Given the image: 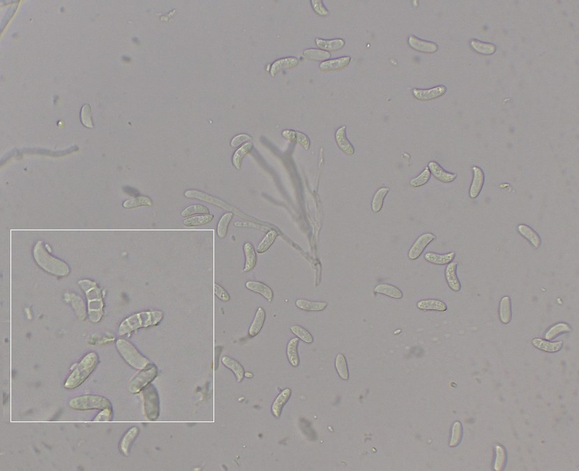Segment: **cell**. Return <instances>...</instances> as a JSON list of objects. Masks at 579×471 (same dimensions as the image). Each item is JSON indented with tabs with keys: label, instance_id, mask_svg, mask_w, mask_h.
<instances>
[{
	"label": "cell",
	"instance_id": "6da1fadb",
	"mask_svg": "<svg viewBox=\"0 0 579 471\" xmlns=\"http://www.w3.org/2000/svg\"><path fill=\"white\" fill-rule=\"evenodd\" d=\"M97 362L98 356L96 353H91L87 355L69 376L64 384L65 388L72 390L80 386L93 373Z\"/></svg>",
	"mask_w": 579,
	"mask_h": 471
},
{
	"label": "cell",
	"instance_id": "7a4b0ae2",
	"mask_svg": "<svg viewBox=\"0 0 579 471\" xmlns=\"http://www.w3.org/2000/svg\"><path fill=\"white\" fill-rule=\"evenodd\" d=\"M162 319L163 313L160 311H148L135 314L122 322L119 328V334L124 335L140 327L156 325Z\"/></svg>",
	"mask_w": 579,
	"mask_h": 471
},
{
	"label": "cell",
	"instance_id": "3957f363",
	"mask_svg": "<svg viewBox=\"0 0 579 471\" xmlns=\"http://www.w3.org/2000/svg\"><path fill=\"white\" fill-rule=\"evenodd\" d=\"M69 407L79 411L112 409L111 402L107 398L98 395H85L71 400Z\"/></svg>",
	"mask_w": 579,
	"mask_h": 471
},
{
	"label": "cell",
	"instance_id": "277c9868",
	"mask_svg": "<svg viewBox=\"0 0 579 471\" xmlns=\"http://www.w3.org/2000/svg\"><path fill=\"white\" fill-rule=\"evenodd\" d=\"M117 346L122 357L131 367L139 370H143L149 367V361L143 357L129 342L119 340Z\"/></svg>",
	"mask_w": 579,
	"mask_h": 471
},
{
	"label": "cell",
	"instance_id": "5b68a950",
	"mask_svg": "<svg viewBox=\"0 0 579 471\" xmlns=\"http://www.w3.org/2000/svg\"><path fill=\"white\" fill-rule=\"evenodd\" d=\"M145 415L151 421L156 420L160 414L159 394L154 385H149L143 390Z\"/></svg>",
	"mask_w": 579,
	"mask_h": 471
},
{
	"label": "cell",
	"instance_id": "8992f818",
	"mask_svg": "<svg viewBox=\"0 0 579 471\" xmlns=\"http://www.w3.org/2000/svg\"><path fill=\"white\" fill-rule=\"evenodd\" d=\"M158 375V369L156 366L151 365V367L143 369L141 372L137 374L131 381L130 391L131 393H138L143 390L145 387L153 380L156 378Z\"/></svg>",
	"mask_w": 579,
	"mask_h": 471
},
{
	"label": "cell",
	"instance_id": "52a82bcc",
	"mask_svg": "<svg viewBox=\"0 0 579 471\" xmlns=\"http://www.w3.org/2000/svg\"><path fill=\"white\" fill-rule=\"evenodd\" d=\"M435 239V235L432 233H425L419 236L409 250V255H408L409 259L411 260L418 259L421 254L423 253L426 247Z\"/></svg>",
	"mask_w": 579,
	"mask_h": 471
},
{
	"label": "cell",
	"instance_id": "ba28073f",
	"mask_svg": "<svg viewBox=\"0 0 579 471\" xmlns=\"http://www.w3.org/2000/svg\"><path fill=\"white\" fill-rule=\"evenodd\" d=\"M472 170L473 176H472V181L471 183L470 191H469V196L472 199H475L480 194L482 188H483L484 183H485V173L478 166L472 167Z\"/></svg>",
	"mask_w": 579,
	"mask_h": 471
},
{
	"label": "cell",
	"instance_id": "9c48e42d",
	"mask_svg": "<svg viewBox=\"0 0 579 471\" xmlns=\"http://www.w3.org/2000/svg\"><path fill=\"white\" fill-rule=\"evenodd\" d=\"M447 88L445 86H438L436 88L429 89V90H421V89H414L413 95L416 99L419 101H430L443 96L446 93Z\"/></svg>",
	"mask_w": 579,
	"mask_h": 471
},
{
	"label": "cell",
	"instance_id": "30bf717a",
	"mask_svg": "<svg viewBox=\"0 0 579 471\" xmlns=\"http://www.w3.org/2000/svg\"><path fill=\"white\" fill-rule=\"evenodd\" d=\"M428 168L430 169V173L433 175V177L436 180H438V181L443 182V183H451L457 177L456 174L451 173V172L445 170L435 161H430V164H429Z\"/></svg>",
	"mask_w": 579,
	"mask_h": 471
},
{
	"label": "cell",
	"instance_id": "8fae6325",
	"mask_svg": "<svg viewBox=\"0 0 579 471\" xmlns=\"http://www.w3.org/2000/svg\"><path fill=\"white\" fill-rule=\"evenodd\" d=\"M351 58L350 57H342L335 59L324 61L320 63L319 67L320 70L325 72H337L342 70L349 65Z\"/></svg>",
	"mask_w": 579,
	"mask_h": 471
},
{
	"label": "cell",
	"instance_id": "7c38bea8",
	"mask_svg": "<svg viewBox=\"0 0 579 471\" xmlns=\"http://www.w3.org/2000/svg\"><path fill=\"white\" fill-rule=\"evenodd\" d=\"M409 43L411 48L419 52L425 53H433L438 50V45L433 42L424 41L417 37H409Z\"/></svg>",
	"mask_w": 579,
	"mask_h": 471
},
{
	"label": "cell",
	"instance_id": "4fadbf2b",
	"mask_svg": "<svg viewBox=\"0 0 579 471\" xmlns=\"http://www.w3.org/2000/svg\"><path fill=\"white\" fill-rule=\"evenodd\" d=\"M445 278L447 283L453 291L459 292L461 289L460 281L457 277V264L451 262L445 269Z\"/></svg>",
	"mask_w": 579,
	"mask_h": 471
},
{
	"label": "cell",
	"instance_id": "5bb4252c",
	"mask_svg": "<svg viewBox=\"0 0 579 471\" xmlns=\"http://www.w3.org/2000/svg\"><path fill=\"white\" fill-rule=\"evenodd\" d=\"M335 138L337 145L338 148L341 150L345 154L348 156L353 155L355 153V149L353 148V145L350 143L349 140L347 138L346 135V127H341L336 131L335 133Z\"/></svg>",
	"mask_w": 579,
	"mask_h": 471
},
{
	"label": "cell",
	"instance_id": "9a60e30c",
	"mask_svg": "<svg viewBox=\"0 0 579 471\" xmlns=\"http://www.w3.org/2000/svg\"><path fill=\"white\" fill-rule=\"evenodd\" d=\"M532 344L538 349L548 353L559 352L563 347L562 341L550 342L540 338L533 339Z\"/></svg>",
	"mask_w": 579,
	"mask_h": 471
},
{
	"label": "cell",
	"instance_id": "2e32d148",
	"mask_svg": "<svg viewBox=\"0 0 579 471\" xmlns=\"http://www.w3.org/2000/svg\"><path fill=\"white\" fill-rule=\"evenodd\" d=\"M518 230H519V233L526 239L535 249H539L541 246V238L531 227L525 225V224H521L518 226Z\"/></svg>",
	"mask_w": 579,
	"mask_h": 471
},
{
	"label": "cell",
	"instance_id": "e0dca14e",
	"mask_svg": "<svg viewBox=\"0 0 579 471\" xmlns=\"http://www.w3.org/2000/svg\"><path fill=\"white\" fill-rule=\"evenodd\" d=\"M246 287L247 289L262 295L268 301H272L273 299V291L268 285L264 284L263 283L249 281V282H246Z\"/></svg>",
	"mask_w": 579,
	"mask_h": 471
},
{
	"label": "cell",
	"instance_id": "ac0fdd59",
	"mask_svg": "<svg viewBox=\"0 0 579 471\" xmlns=\"http://www.w3.org/2000/svg\"><path fill=\"white\" fill-rule=\"evenodd\" d=\"M282 135L292 143H298L301 145L306 151H308L310 148V140L304 133L295 131L285 130L283 131Z\"/></svg>",
	"mask_w": 579,
	"mask_h": 471
},
{
	"label": "cell",
	"instance_id": "d6986e66",
	"mask_svg": "<svg viewBox=\"0 0 579 471\" xmlns=\"http://www.w3.org/2000/svg\"><path fill=\"white\" fill-rule=\"evenodd\" d=\"M291 390L289 388L285 389L278 395L274 400L272 406V412L274 417H280L281 414L283 406L288 402L291 396Z\"/></svg>",
	"mask_w": 579,
	"mask_h": 471
},
{
	"label": "cell",
	"instance_id": "ffe728a7",
	"mask_svg": "<svg viewBox=\"0 0 579 471\" xmlns=\"http://www.w3.org/2000/svg\"><path fill=\"white\" fill-rule=\"evenodd\" d=\"M455 252H449L446 254H438L435 253L428 252L424 255V259L429 263L438 265L448 264L452 262L455 258Z\"/></svg>",
	"mask_w": 579,
	"mask_h": 471
},
{
	"label": "cell",
	"instance_id": "44dd1931",
	"mask_svg": "<svg viewBox=\"0 0 579 471\" xmlns=\"http://www.w3.org/2000/svg\"><path fill=\"white\" fill-rule=\"evenodd\" d=\"M139 431L138 427H132L124 435L123 438L121 440L119 448L124 455L128 456L130 454V447L131 446L132 443L134 442L135 438L138 436Z\"/></svg>",
	"mask_w": 579,
	"mask_h": 471
},
{
	"label": "cell",
	"instance_id": "7402d4cb",
	"mask_svg": "<svg viewBox=\"0 0 579 471\" xmlns=\"http://www.w3.org/2000/svg\"><path fill=\"white\" fill-rule=\"evenodd\" d=\"M512 304L509 296H504L499 304V317L503 324H508L512 320Z\"/></svg>",
	"mask_w": 579,
	"mask_h": 471
},
{
	"label": "cell",
	"instance_id": "603a6c76",
	"mask_svg": "<svg viewBox=\"0 0 579 471\" xmlns=\"http://www.w3.org/2000/svg\"><path fill=\"white\" fill-rule=\"evenodd\" d=\"M298 64H299V60L295 57H288L280 59V60L274 62L271 68V75L274 76L276 74L282 72V71L296 67Z\"/></svg>",
	"mask_w": 579,
	"mask_h": 471
},
{
	"label": "cell",
	"instance_id": "cb8c5ba5",
	"mask_svg": "<svg viewBox=\"0 0 579 471\" xmlns=\"http://www.w3.org/2000/svg\"><path fill=\"white\" fill-rule=\"evenodd\" d=\"M418 309L424 311H445L448 306L439 300L428 299L418 301L417 304Z\"/></svg>",
	"mask_w": 579,
	"mask_h": 471
},
{
	"label": "cell",
	"instance_id": "d4e9b609",
	"mask_svg": "<svg viewBox=\"0 0 579 471\" xmlns=\"http://www.w3.org/2000/svg\"><path fill=\"white\" fill-rule=\"evenodd\" d=\"M222 361L224 366L230 369L235 374L237 380L239 383L243 380L245 376L244 369L240 362L233 358L228 357V356L223 358Z\"/></svg>",
	"mask_w": 579,
	"mask_h": 471
},
{
	"label": "cell",
	"instance_id": "484cf974",
	"mask_svg": "<svg viewBox=\"0 0 579 471\" xmlns=\"http://www.w3.org/2000/svg\"><path fill=\"white\" fill-rule=\"evenodd\" d=\"M316 43L319 48L327 52L336 51L341 49L345 46V41L341 38L336 39L325 40L322 38H316Z\"/></svg>",
	"mask_w": 579,
	"mask_h": 471
},
{
	"label": "cell",
	"instance_id": "4316f807",
	"mask_svg": "<svg viewBox=\"0 0 579 471\" xmlns=\"http://www.w3.org/2000/svg\"><path fill=\"white\" fill-rule=\"evenodd\" d=\"M266 319L265 311L262 307L259 308L257 312H256V316L251 327H250L249 330H248V334L250 336L254 337L256 335H259V332L262 330L263 327L264 320Z\"/></svg>",
	"mask_w": 579,
	"mask_h": 471
},
{
	"label": "cell",
	"instance_id": "83f0119b",
	"mask_svg": "<svg viewBox=\"0 0 579 471\" xmlns=\"http://www.w3.org/2000/svg\"><path fill=\"white\" fill-rule=\"evenodd\" d=\"M572 329L569 324L565 322H559L553 326L550 327L548 331L545 334V339L548 341L554 339L556 337L562 334L569 333L572 332Z\"/></svg>",
	"mask_w": 579,
	"mask_h": 471
},
{
	"label": "cell",
	"instance_id": "f1b7e54d",
	"mask_svg": "<svg viewBox=\"0 0 579 471\" xmlns=\"http://www.w3.org/2000/svg\"><path fill=\"white\" fill-rule=\"evenodd\" d=\"M295 303L299 309L308 311H322L327 306V302L324 301H312L304 299L298 300Z\"/></svg>",
	"mask_w": 579,
	"mask_h": 471
},
{
	"label": "cell",
	"instance_id": "f546056e",
	"mask_svg": "<svg viewBox=\"0 0 579 471\" xmlns=\"http://www.w3.org/2000/svg\"><path fill=\"white\" fill-rule=\"evenodd\" d=\"M299 342L298 338L292 339L287 346V356H288V360H289L290 364L295 367H298L299 364V358L298 351Z\"/></svg>",
	"mask_w": 579,
	"mask_h": 471
},
{
	"label": "cell",
	"instance_id": "4dcf8cb0",
	"mask_svg": "<svg viewBox=\"0 0 579 471\" xmlns=\"http://www.w3.org/2000/svg\"><path fill=\"white\" fill-rule=\"evenodd\" d=\"M374 292L378 293V294L387 295V296L394 298V299H401L403 298V293L401 290L397 287L393 286L392 285H377L374 289Z\"/></svg>",
	"mask_w": 579,
	"mask_h": 471
},
{
	"label": "cell",
	"instance_id": "1f68e13d",
	"mask_svg": "<svg viewBox=\"0 0 579 471\" xmlns=\"http://www.w3.org/2000/svg\"><path fill=\"white\" fill-rule=\"evenodd\" d=\"M243 250H244L245 256H246V264H245L243 271L249 272L254 268L256 262H257L256 251H255L254 246L251 243H248L245 244Z\"/></svg>",
	"mask_w": 579,
	"mask_h": 471
},
{
	"label": "cell",
	"instance_id": "d6a6232c",
	"mask_svg": "<svg viewBox=\"0 0 579 471\" xmlns=\"http://www.w3.org/2000/svg\"><path fill=\"white\" fill-rule=\"evenodd\" d=\"M470 46L476 52L486 56L494 54L496 51V46L493 43H485L479 40H471Z\"/></svg>",
	"mask_w": 579,
	"mask_h": 471
},
{
	"label": "cell",
	"instance_id": "836d02e7",
	"mask_svg": "<svg viewBox=\"0 0 579 471\" xmlns=\"http://www.w3.org/2000/svg\"><path fill=\"white\" fill-rule=\"evenodd\" d=\"M463 437V427L460 421H456L451 428V438H450L449 445L451 448L458 446L460 444Z\"/></svg>",
	"mask_w": 579,
	"mask_h": 471
},
{
	"label": "cell",
	"instance_id": "e575fe53",
	"mask_svg": "<svg viewBox=\"0 0 579 471\" xmlns=\"http://www.w3.org/2000/svg\"><path fill=\"white\" fill-rule=\"evenodd\" d=\"M495 451H496V458H495L493 469L497 471H503L505 466L506 461H507V453H506L505 449L501 445H496Z\"/></svg>",
	"mask_w": 579,
	"mask_h": 471
},
{
	"label": "cell",
	"instance_id": "d590c367",
	"mask_svg": "<svg viewBox=\"0 0 579 471\" xmlns=\"http://www.w3.org/2000/svg\"><path fill=\"white\" fill-rule=\"evenodd\" d=\"M335 367H336L338 375L343 380H347L349 378L348 364H347L346 358L341 353L337 355L335 359Z\"/></svg>",
	"mask_w": 579,
	"mask_h": 471
},
{
	"label": "cell",
	"instance_id": "8d00e7d4",
	"mask_svg": "<svg viewBox=\"0 0 579 471\" xmlns=\"http://www.w3.org/2000/svg\"><path fill=\"white\" fill-rule=\"evenodd\" d=\"M303 55L307 59L314 61H326L331 57L330 53L323 51V50L315 49V48L306 50Z\"/></svg>",
	"mask_w": 579,
	"mask_h": 471
},
{
	"label": "cell",
	"instance_id": "74e56055",
	"mask_svg": "<svg viewBox=\"0 0 579 471\" xmlns=\"http://www.w3.org/2000/svg\"><path fill=\"white\" fill-rule=\"evenodd\" d=\"M253 149V145L251 143H246L242 146L240 149H238L235 153L233 156V165L237 169H240L243 163V159L245 157L246 154H248L251 150Z\"/></svg>",
	"mask_w": 579,
	"mask_h": 471
},
{
	"label": "cell",
	"instance_id": "f35d334b",
	"mask_svg": "<svg viewBox=\"0 0 579 471\" xmlns=\"http://www.w3.org/2000/svg\"><path fill=\"white\" fill-rule=\"evenodd\" d=\"M278 236V233L274 230H270L265 235L263 240H262L261 243L259 244V246L257 248V252L259 254H263L266 252L271 247L276 238Z\"/></svg>",
	"mask_w": 579,
	"mask_h": 471
},
{
	"label": "cell",
	"instance_id": "ab89813d",
	"mask_svg": "<svg viewBox=\"0 0 579 471\" xmlns=\"http://www.w3.org/2000/svg\"><path fill=\"white\" fill-rule=\"evenodd\" d=\"M390 188L383 187L380 188L374 195L372 203V210L374 212H378L383 207L384 198L388 194Z\"/></svg>",
	"mask_w": 579,
	"mask_h": 471
},
{
	"label": "cell",
	"instance_id": "60d3db41",
	"mask_svg": "<svg viewBox=\"0 0 579 471\" xmlns=\"http://www.w3.org/2000/svg\"><path fill=\"white\" fill-rule=\"evenodd\" d=\"M213 219H214V216L212 214L196 216V217L188 218L186 219L184 222V224L188 227L199 226L205 225V224L212 222Z\"/></svg>",
	"mask_w": 579,
	"mask_h": 471
},
{
	"label": "cell",
	"instance_id": "b9f144b4",
	"mask_svg": "<svg viewBox=\"0 0 579 471\" xmlns=\"http://www.w3.org/2000/svg\"><path fill=\"white\" fill-rule=\"evenodd\" d=\"M233 217V213L228 212L224 214L221 218L217 227V234L219 238L222 239L225 238L227 234V231H228L229 224L231 222Z\"/></svg>",
	"mask_w": 579,
	"mask_h": 471
},
{
	"label": "cell",
	"instance_id": "7bdbcfd3",
	"mask_svg": "<svg viewBox=\"0 0 579 471\" xmlns=\"http://www.w3.org/2000/svg\"><path fill=\"white\" fill-rule=\"evenodd\" d=\"M185 196L188 198H197V199L201 200L205 202L213 203V204L219 205V203H223L214 197L209 196L203 192L195 191V190H190V191L185 192Z\"/></svg>",
	"mask_w": 579,
	"mask_h": 471
},
{
	"label": "cell",
	"instance_id": "ee69618b",
	"mask_svg": "<svg viewBox=\"0 0 579 471\" xmlns=\"http://www.w3.org/2000/svg\"><path fill=\"white\" fill-rule=\"evenodd\" d=\"M209 209L205 206L203 205H193V206H189L187 207L186 209H184L183 212H182V217H188L191 216L196 215V214H209Z\"/></svg>",
	"mask_w": 579,
	"mask_h": 471
},
{
	"label": "cell",
	"instance_id": "f6af8a7d",
	"mask_svg": "<svg viewBox=\"0 0 579 471\" xmlns=\"http://www.w3.org/2000/svg\"><path fill=\"white\" fill-rule=\"evenodd\" d=\"M290 330L298 338L306 343H311L314 341V337L311 335L310 332L304 329V327L299 326V325H293L290 327Z\"/></svg>",
	"mask_w": 579,
	"mask_h": 471
},
{
	"label": "cell",
	"instance_id": "bcb514c9",
	"mask_svg": "<svg viewBox=\"0 0 579 471\" xmlns=\"http://www.w3.org/2000/svg\"><path fill=\"white\" fill-rule=\"evenodd\" d=\"M144 206H152V202L148 197H137V198L129 200L124 203V207L127 208H133Z\"/></svg>",
	"mask_w": 579,
	"mask_h": 471
},
{
	"label": "cell",
	"instance_id": "7dc6e473",
	"mask_svg": "<svg viewBox=\"0 0 579 471\" xmlns=\"http://www.w3.org/2000/svg\"><path fill=\"white\" fill-rule=\"evenodd\" d=\"M430 172L429 168H426L418 176L414 177L411 181V185L414 188L424 186L425 184L429 182L430 177Z\"/></svg>",
	"mask_w": 579,
	"mask_h": 471
},
{
	"label": "cell",
	"instance_id": "c3c4849f",
	"mask_svg": "<svg viewBox=\"0 0 579 471\" xmlns=\"http://www.w3.org/2000/svg\"><path fill=\"white\" fill-rule=\"evenodd\" d=\"M80 116H81L82 123L88 128H93V119H92L91 107L90 105L85 104L82 108Z\"/></svg>",
	"mask_w": 579,
	"mask_h": 471
},
{
	"label": "cell",
	"instance_id": "681fc988",
	"mask_svg": "<svg viewBox=\"0 0 579 471\" xmlns=\"http://www.w3.org/2000/svg\"><path fill=\"white\" fill-rule=\"evenodd\" d=\"M311 4L312 5L313 9L318 15L321 16L328 15V9L325 7L322 0H311Z\"/></svg>",
	"mask_w": 579,
	"mask_h": 471
},
{
	"label": "cell",
	"instance_id": "f907efd6",
	"mask_svg": "<svg viewBox=\"0 0 579 471\" xmlns=\"http://www.w3.org/2000/svg\"><path fill=\"white\" fill-rule=\"evenodd\" d=\"M214 293L222 301H230V297L228 292L224 289L222 285H219L218 283H214Z\"/></svg>",
	"mask_w": 579,
	"mask_h": 471
},
{
	"label": "cell",
	"instance_id": "816d5d0a",
	"mask_svg": "<svg viewBox=\"0 0 579 471\" xmlns=\"http://www.w3.org/2000/svg\"><path fill=\"white\" fill-rule=\"evenodd\" d=\"M112 419V409L103 410L94 419L95 422H109Z\"/></svg>",
	"mask_w": 579,
	"mask_h": 471
},
{
	"label": "cell",
	"instance_id": "f5cc1de1",
	"mask_svg": "<svg viewBox=\"0 0 579 471\" xmlns=\"http://www.w3.org/2000/svg\"><path fill=\"white\" fill-rule=\"evenodd\" d=\"M251 140V137L249 136L248 135L241 134L237 135V136L235 137L233 140H232L231 146L233 147V148H238V147L243 144V143H245V142L248 141V140Z\"/></svg>",
	"mask_w": 579,
	"mask_h": 471
}]
</instances>
